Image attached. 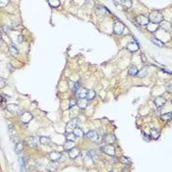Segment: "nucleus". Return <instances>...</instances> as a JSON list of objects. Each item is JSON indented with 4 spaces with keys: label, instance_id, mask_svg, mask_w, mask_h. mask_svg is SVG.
Segmentation results:
<instances>
[{
    "label": "nucleus",
    "instance_id": "obj_42",
    "mask_svg": "<svg viewBox=\"0 0 172 172\" xmlns=\"http://www.w3.org/2000/svg\"><path fill=\"white\" fill-rule=\"evenodd\" d=\"M141 56H142V59H143V62H145V63L147 62V59H145V56L144 54H142Z\"/></svg>",
    "mask_w": 172,
    "mask_h": 172
},
{
    "label": "nucleus",
    "instance_id": "obj_8",
    "mask_svg": "<svg viewBox=\"0 0 172 172\" xmlns=\"http://www.w3.org/2000/svg\"><path fill=\"white\" fill-rule=\"evenodd\" d=\"M77 122H78V120L77 119H72V120L67 124V126H66V132L67 133H71V131H74L77 127H76V124H77Z\"/></svg>",
    "mask_w": 172,
    "mask_h": 172
},
{
    "label": "nucleus",
    "instance_id": "obj_3",
    "mask_svg": "<svg viewBox=\"0 0 172 172\" xmlns=\"http://www.w3.org/2000/svg\"><path fill=\"white\" fill-rule=\"evenodd\" d=\"M136 22L141 26H148L149 24V17L145 16V15H139L136 18Z\"/></svg>",
    "mask_w": 172,
    "mask_h": 172
},
{
    "label": "nucleus",
    "instance_id": "obj_21",
    "mask_svg": "<svg viewBox=\"0 0 172 172\" xmlns=\"http://www.w3.org/2000/svg\"><path fill=\"white\" fill-rule=\"evenodd\" d=\"M57 169V163L55 161H52L47 165V170L50 171V172H54L55 170Z\"/></svg>",
    "mask_w": 172,
    "mask_h": 172
},
{
    "label": "nucleus",
    "instance_id": "obj_35",
    "mask_svg": "<svg viewBox=\"0 0 172 172\" xmlns=\"http://www.w3.org/2000/svg\"><path fill=\"white\" fill-rule=\"evenodd\" d=\"M121 4H123L126 8H130L131 5H132V2L130 1V0H126V1H121Z\"/></svg>",
    "mask_w": 172,
    "mask_h": 172
},
{
    "label": "nucleus",
    "instance_id": "obj_26",
    "mask_svg": "<svg viewBox=\"0 0 172 172\" xmlns=\"http://www.w3.org/2000/svg\"><path fill=\"white\" fill-rule=\"evenodd\" d=\"M151 41H153L155 45L159 46V47H163V46H164V43H163L161 41H159V39L155 38V37H151Z\"/></svg>",
    "mask_w": 172,
    "mask_h": 172
},
{
    "label": "nucleus",
    "instance_id": "obj_38",
    "mask_svg": "<svg viewBox=\"0 0 172 172\" xmlns=\"http://www.w3.org/2000/svg\"><path fill=\"white\" fill-rule=\"evenodd\" d=\"M76 104H77V101H76L75 100H70V103H69V107L72 108V107L74 106V105H76Z\"/></svg>",
    "mask_w": 172,
    "mask_h": 172
},
{
    "label": "nucleus",
    "instance_id": "obj_12",
    "mask_svg": "<svg viewBox=\"0 0 172 172\" xmlns=\"http://www.w3.org/2000/svg\"><path fill=\"white\" fill-rule=\"evenodd\" d=\"M159 27H160L162 30L166 31V32H170V31L172 30V26H171V24H170L168 21H164V20L159 24Z\"/></svg>",
    "mask_w": 172,
    "mask_h": 172
},
{
    "label": "nucleus",
    "instance_id": "obj_36",
    "mask_svg": "<svg viewBox=\"0 0 172 172\" xmlns=\"http://www.w3.org/2000/svg\"><path fill=\"white\" fill-rule=\"evenodd\" d=\"M8 129H9V132L11 134H15L16 133V130H15V128L12 126V125H9L8 126Z\"/></svg>",
    "mask_w": 172,
    "mask_h": 172
},
{
    "label": "nucleus",
    "instance_id": "obj_31",
    "mask_svg": "<svg viewBox=\"0 0 172 172\" xmlns=\"http://www.w3.org/2000/svg\"><path fill=\"white\" fill-rule=\"evenodd\" d=\"M20 166H21V171L24 172V169H25V165H26V157H21L20 158Z\"/></svg>",
    "mask_w": 172,
    "mask_h": 172
},
{
    "label": "nucleus",
    "instance_id": "obj_22",
    "mask_svg": "<svg viewBox=\"0 0 172 172\" xmlns=\"http://www.w3.org/2000/svg\"><path fill=\"white\" fill-rule=\"evenodd\" d=\"M73 133H74V135L77 138H82V137H84V132H83V130L81 128H78L77 127L74 131H73Z\"/></svg>",
    "mask_w": 172,
    "mask_h": 172
},
{
    "label": "nucleus",
    "instance_id": "obj_2",
    "mask_svg": "<svg viewBox=\"0 0 172 172\" xmlns=\"http://www.w3.org/2000/svg\"><path fill=\"white\" fill-rule=\"evenodd\" d=\"M100 149L103 151V153H105L106 154H108L110 156H114L115 155V149H114L113 145H103V147L100 148Z\"/></svg>",
    "mask_w": 172,
    "mask_h": 172
},
{
    "label": "nucleus",
    "instance_id": "obj_33",
    "mask_svg": "<svg viewBox=\"0 0 172 172\" xmlns=\"http://www.w3.org/2000/svg\"><path fill=\"white\" fill-rule=\"evenodd\" d=\"M22 149H23V144L22 143H18L17 145H16V148H15L16 154H20L22 151Z\"/></svg>",
    "mask_w": 172,
    "mask_h": 172
},
{
    "label": "nucleus",
    "instance_id": "obj_5",
    "mask_svg": "<svg viewBox=\"0 0 172 172\" xmlns=\"http://www.w3.org/2000/svg\"><path fill=\"white\" fill-rule=\"evenodd\" d=\"M124 29H125L124 25L120 21H117L115 23V25H114V28H113L114 32H115L116 35H121L122 32H123V31H124Z\"/></svg>",
    "mask_w": 172,
    "mask_h": 172
},
{
    "label": "nucleus",
    "instance_id": "obj_17",
    "mask_svg": "<svg viewBox=\"0 0 172 172\" xmlns=\"http://www.w3.org/2000/svg\"><path fill=\"white\" fill-rule=\"evenodd\" d=\"M148 27V30L149 31V32H156V30L158 29V27H159V25L158 24H154V23H151V22H149V24L147 26Z\"/></svg>",
    "mask_w": 172,
    "mask_h": 172
},
{
    "label": "nucleus",
    "instance_id": "obj_9",
    "mask_svg": "<svg viewBox=\"0 0 172 172\" xmlns=\"http://www.w3.org/2000/svg\"><path fill=\"white\" fill-rule=\"evenodd\" d=\"M80 153H81L80 149L75 147V148H73V149H71L69 150L68 155H69L70 158H72V159H75V158H77L79 155H80Z\"/></svg>",
    "mask_w": 172,
    "mask_h": 172
},
{
    "label": "nucleus",
    "instance_id": "obj_20",
    "mask_svg": "<svg viewBox=\"0 0 172 172\" xmlns=\"http://www.w3.org/2000/svg\"><path fill=\"white\" fill-rule=\"evenodd\" d=\"M149 135H150V137L153 138V139H154V140H156V139H158V138H159V136H160V133H159V131H158V130H156V129H151V130H150V133H149Z\"/></svg>",
    "mask_w": 172,
    "mask_h": 172
},
{
    "label": "nucleus",
    "instance_id": "obj_1",
    "mask_svg": "<svg viewBox=\"0 0 172 172\" xmlns=\"http://www.w3.org/2000/svg\"><path fill=\"white\" fill-rule=\"evenodd\" d=\"M149 19V22L159 25L163 21V16L159 11H153L150 13Z\"/></svg>",
    "mask_w": 172,
    "mask_h": 172
},
{
    "label": "nucleus",
    "instance_id": "obj_41",
    "mask_svg": "<svg viewBox=\"0 0 172 172\" xmlns=\"http://www.w3.org/2000/svg\"><path fill=\"white\" fill-rule=\"evenodd\" d=\"M22 41H23V36H21V35H20V36H18V42H20V43H21Z\"/></svg>",
    "mask_w": 172,
    "mask_h": 172
},
{
    "label": "nucleus",
    "instance_id": "obj_4",
    "mask_svg": "<svg viewBox=\"0 0 172 172\" xmlns=\"http://www.w3.org/2000/svg\"><path fill=\"white\" fill-rule=\"evenodd\" d=\"M6 108H7V110L9 112H11V113L14 114V115H19L20 112H21L20 107L16 104H8V105H6Z\"/></svg>",
    "mask_w": 172,
    "mask_h": 172
},
{
    "label": "nucleus",
    "instance_id": "obj_43",
    "mask_svg": "<svg viewBox=\"0 0 172 172\" xmlns=\"http://www.w3.org/2000/svg\"><path fill=\"white\" fill-rule=\"evenodd\" d=\"M162 72L168 73V74H172V72H171V71H168V70H166V69H162Z\"/></svg>",
    "mask_w": 172,
    "mask_h": 172
},
{
    "label": "nucleus",
    "instance_id": "obj_32",
    "mask_svg": "<svg viewBox=\"0 0 172 172\" xmlns=\"http://www.w3.org/2000/svg\"><path fill=\"white\" fill-rule=\"evenodd\" d=\"M147 75H148V70H147V68H144L143 70H141L140 72L138 73V76L140 77V78H145Z\"/></svg>",
    "mask_w": 172,
    "mask_h": 172
},
{
    "label": "nucleus",
    "instance_id": "obj_23",
    "mask_svg": "<svg viewBox=\"0 0 172 172\" xmlns=\"http://www.w3.org/2000/svg\"><path fill=\"white\" fill-rule=\"evenodd\" d=\"M75 145V142H71V141H67L65 143V145H64V149H66V150H70L71 149H73V148H75L74 147Z\"/></svg>",
    "mask_w": 172,
    "mask_h": 172
},
{
    "label": "nucleus",
    "instance_id": "obj_7",
    "mask_svg": "<svg viewBox=\"0 0 172 172\" xmlns=\"http://www.w3.org/2000/svg\"><path fill=\"white\" fill-rule=\"evenodd\" d=\"M86 137H87L88 139H90V140L92 141V142H96L97 139H98V134H97V132L95 130H91V131L88 132Z\"/></svg>",
    "mask_w": 172,
    "mask_h": 172
},
{
    "label": "nucleus",
    "instance_id": "obj_40",
    "mask_svg": "<svg viewBox=\"0 0 172 172\" xmlns=\"http://www.w3.org/2000/svg\"><path fill=\"white\" fill-rule=\"evenodd\" d=\"M4 86H5V81H4L3 78H1V79H0V87L4 88Z\"/></svg>",
    "mask_w": 172,
    "mask_h": 172
},
{
    "label": "nucleus",
    "instance_id": "obj_19",
    "mask_svg": "<svg viewBox=\"0 0 172 172\" xmlns=\"http://www.w3.org/2000/svg\"><path fill=\"white\" fill-rule=\"evenodd\" d=\"M138 73H139L138 68L136 67L135 65H132L131 67L129 68V70H128V74L131 75V76H136V75H138Z\"/></svg>",
    "mask_w": 172,
    "mask_h": 172
},
{
    "label": "nucleus",
    "instance_id": "obj_37",
    "mask_svg": "<svg viewBox=\"0 0 172 172\" xmlns=\"http://www.w3.org/2000/svg\"><path fill=\"white\" fill-rule=\"evenodd\" d=\"M142 135H143V137H144V139H145V141H149V140H150V138H151L150 136H149V135L145 134V132H143Z\"/></svg>",
    "mask_w": 172,
    "mask_h": 172
},
{
    "label": "nucleus",
    "instance_id": "obj_16",
    "mask_svg": "<svg viewBox=\"0 0 172 172\" xmlns=\"http://www.w3.org/2000/svg\"><path fill=\"white\" fill-rule=\"evenodd\" d=\"M126 47H127V49H128L129 51H131V52H135V51H137V50L139 49V44L136 43V42H130V43L127 44Z\"/></svg>",
    "mask_w": 172,
    "mask_h": 172
},
{
    "label": "nucleus",
    "instance_id": "obj_34",
    "mask_svg": "<svg viewBox=\"0 0 172 172\" xmlns=\"http://www.w3.org/2000/svg\"><path fill=\"white\" fill-rule=\"evenodd\" d=\"M120 161L122 163H124V164H130L131 163V159H130V158H128V157H126V156H122L120 158Z\"/></svg>",
    "mask_w": 172,
    "mask_h": 172
},
{
    "label": "nucleus",
    "instance_id": "obj_15",
    "mask_svg": "<svg viewBox=\"0 0 172 172\" xmlns=\"http://www.w3.org/2000/svg\"><path fill=\"white\" fill-rule=\"evenodd\" d=\"M61 156H62V154L60 153H57V151H52V153H50V154H49V157H50V159L52 161H57V160H59Z\"/></svg>",
    "mask_w": 172,
    "mask_h": 172
},
{
    "label": "nucleus",
    "instance_id": "obj_39",
    "mask_svg": "<svg viewBox=\"0 0 172 172\" xmlns=\"http://www.w3.org/2000/svg\"><path fill=\"white\" fill-rule=\"evenodd\" d=\"M166 91L168 92H172V84H168L166 86Z\"/></svg>",
    "mask_w": 172,
    "mask_h": 172
},
{
    "label": "nucleus",
    "instance_id": "obj_28",
    "mask_svg": "<svg viewBox=\"0 0 172 172\" xmlns=\"http://www.w3.org/2000/svg\"><path fill=\"white\" fill-rule=\"evenodd\" d=\"M161 119L163 121H168L170 119H172V113L171 112H168V113H165L161 115Z\"/></svg>",
    "mask_w": 172,
    "mask_h": 172
},
{
    "label": "nucleus",
    "instance_id": "obj_30",
    "mask_svg": "<svg viewBox=\"0 0 172 172\" xmlns=\"http://www.w3.org/2000/svg\"><path fill=\"white\" fill-rule=\"evenodd\" d=\"M48 3H49V5L51 6V7H59V5H60V1L59 0H49L48 1Z\"/></svg>",
    "mask_w": 172,
    "mask_h": 172
},
{
    "label": "nucleus",
    "instance_id": "obj_6",
    "mask_svg": "<svg viewBox=\"0 0 172 172\" xmlns=\"http://www.w3.org/2000/svg\"><path fill=\"white\" fill-rule=\"evenodd\" d=\"M75 95L79 98H86V97H87V95H88V90H86L84 88H79L75 91Z\"/></svg>",
    "mask_w": 172,
    "mask_h": 172
},
{
    "label": "nucleus",
    "instance_id": "obj_29",
    "mask_svg": "<svg viewBox=\"0 0 172 172\" xmlns=\"http://www.w3.org/2000/svg\"><path fill=\"white\" fill-rule=\"evenodd\" d=\"M95 96V91H94V90H90V91H88V95H87V98L89 100H94V97Z\"/></svg>",
    "mask_w": 172,
    "mask_h": 172
},
{
    "label": "nucleus",
    "instance_id": "obj_25",
    "mask_svg": "<svg viewBox=\"0 0 172 172\" xmlns=\"http://www.w3.org/2000/svg\"><path fill=\"white\" fill-rule=\"evenodd\" d=\"M39 143H41V145H49L50 144V139L48 137H41L39 138Z\"/></svg>",
    "mask_w": 172,
    "mask_h": 172
},
{
    "label": "nucleus",
    "instance_id": "obj_10",
    "mask_svg": "<svg viewBox=\"0 0 172 172\" xmlns=\"http://www.w3.org/2000/svg\"><path fill=\"white\" fill-rule=\"evenodd\" d=\"M32 118V115L30 113V112H24V113L21 115V121L24 123V124H28Z\"/></svg>",
    "mask_w": 172,
    "mask_h": 172
},
{
    "label": "nucleus",
    "instance_id": "obj_13",
    "mask_svg": "<svg viewBox=\"0 0 172 172\" xmlns=\"http://www.w3.org/2000/svg\"><path fill=\"white\" fill-rule=\"evenodd\" d=\"M115 141H116V138L113 134H107L104 137V142L107 145H112L113 143H115Z\"/></svg>",
    "mask_w": 172,
    "mask_h": 172
},
{
    "label": "nucleus",
    "instance_id": "obj_11",
    "mask_svg": "<svg viewBox=\"0 0 172 172\" xmlns=\"http://www.w3.org/2000/svg\"><path fill=\"white\" fill-rule=\"evenodd\" d=\"M88 103H89L88 98H80V100L77 101V105L80 109H85L88 106Z\"/></svg>",
    "mask_w": 172,
    "mask_h": 172
},
{
    "label": "nucleus",
    "instance_id": "obj_44",
    "mask_svg": "<svg viewBox=\"0 0 172 172\" xmlns=\"http://www.w3.org/2000/svg\"><path fill=\"white\" fill-rule=\"evenodd\" d=\"M171 103H172V100H171Z\"/></svg>",
    "mask_w": 172,
    "mask_h": 172
},
{
    "label": "nucleus",
    "instance_id": "obj_18",
    "mask_svg": "<svg viewBox=\"0 0 172 172\" xmlns=\"http://www.w3.org/2000/svg\"><path fill=\"white\" fill-rule=\"evenodd\" d=\"M28 143H29V145H31V147L36 148V145H37V143H38V140H37L36 138H35V137H31V138L28 139Z\"/></svg>",
    "mask_w": 172,
    "mask_h": 172
},
{
    "label": "nucleus",
    "instance_id": "obj_14",
    "mask_svg": "<svg viewBox=\"0 0 172 172\" xmlns=\"http://www.w3.org/2000/svg\"><path fill=\"white\" fill-rule=\"evenodd\" d=\"M165 102H166V100H165V98L162 96H157L154 100V103L156 105V107H161L162 105L165 104Z\"/></svg>",
    "mask_w": 172,
    "mask_h": 172
},
{
    "label": "nucleus",
    "instance_id": "obj_24",
    "mask_svg": "<svg viewBox=\"0 0 172 172\" xmlns=\"http://www.w3.org/2000/svg\"><path fill=\"white\" fill-rule=\"evenodd\" d=\"M9 52H10L11 55H18V54H19V51H18V49L15 47L14 44H11V45L9 46Z\"/></svg>",
    "mask_w": 172,
    "mask_h": 172
},
{
    "label": "nucleus",
    "instance_id": "obj_27",
    "mask_svg": "<svg viewBox=\"0 0 172 172\" xmlns=\"http://www.w3.org/2000/svg\"><path fill=\"white\" fill-rule=\"evenodd\" d=\"M66 139L67 141H71V142H75L77 137L74 135V133H67L66 134Z\"/></svg>",
    "mask_w": 172,
    "mask_h": 172
}]
</instances>
